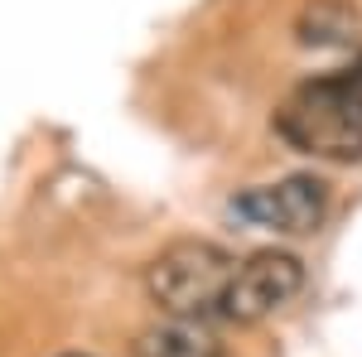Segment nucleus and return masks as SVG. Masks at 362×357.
Segmentation results:
<instances>
[{
	"label": "nucleus",
	"mask_w": 362,
	"mask_h": 357,
	"mask_svg": "<svg viewBox=\"0 0 362 357\" xmlns=\"http://www.w3.org/2000/svg\"><path fill=\"white\" fill-rule=\"evenodd\" d=\"M73 357H78V353H73Z\"/></svg>",
	"instance_id": "0eeeda50"
},
{
	"label": "nucleus",
	"mask_w": 362,
	"mask_h": 357,
	"mask_svg": "<svg viewBox=\"0 0 362 357\" xmlns=\"http://www.w3.org/2000/svg\"><path fill=\"white\" fill-rule=\"evenodd\" d=\"M276 136L314 160H362V73H329L300 83L276 107Z\"/></svg>",
	"instance_id": "f257e3e1"
},
{
	"label": "nucleus",
	"mask_w": 362,
	"mask_h": 357,
	"mask_svg": "<svg viewBox=\"0 0 362 357\" xmlns=\"http://www.w3.org/2000/svg\"><path fill=\"white\" fill-rule=\"evenodd\" d=\"M237 266L242 261L232 251H223L218 242L184 237V242H169L150 261L145 285H150V300L160 304L169 319H194V324H203L208 314H223Z\"/></svg>",
	"instance_id": "f03ea898"
},
{
	"label": "nucleus",
	"mask_w": 362,
	"mask_h": 357,
	"mask_svg": "<svg viewBox=\"0 0 362 357\" xmlns=\"http://www.w3.org/2000/svg\"><path fill=\"white\" fill-rule=\"evenodd\" d=\"M358 10H348V5H338V0H314L305 15H300V39L305 44H358Z\"/></svg>",
	"instance_id": "423d86ee"
},
{
	"label": "nucleus",
	"mask_w": 362,
	"mask_h": 357,
	"mask_svg": "<svg viewBox=\"0 0 362 357\" xmlns=\"http://www.w3.org/2000/svg\"><path fill=\"white\" fill-rule=\"evenodd\" d=\"M305 285V266L300 256L290 251H251L247 261L232 275V290H227L223 314L237 324H256L266 314H276L280 304H290Z\"/></svg>",
	"instance_id": "20e7f679"
},
{
	"label": "nucleus",
	"mask_w": 362,
	"mask_h": 357,
	"mask_svg": "<svg viewBox=\"0 0 362 357\" xmlns=\"http://www.w3.org/2000/svg\"><path fill=\"white\" fill-rule=\"evenodd\" d=\"M136 357H223V343L194 319H165L136 338Z\"/></svg>",
	"instance_id": "39448f33"
},
{
	"label": "nucleus",
	"mask_w": 362,
	"mask_h": 357,
	"mask_svg": "<svg viewBox=\"0 0 362 357\" xmlns=\"http://www.w3.org/2000/svg\"><path fill=\"white\" fill-rule=\"evenodd\" d=\"M232 213L251 227L280 232V237H305L329 213V184L314 179V174H290V179H276V184H256V189L232 198Z\"/></svg>",
	"instance_id": "7ed1b4c3"
}]
</instances>
